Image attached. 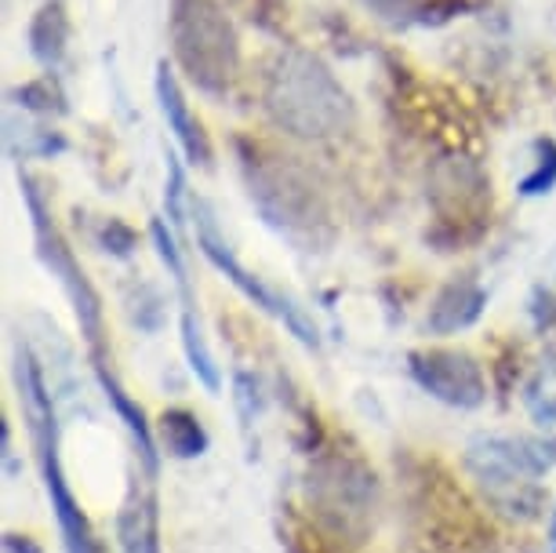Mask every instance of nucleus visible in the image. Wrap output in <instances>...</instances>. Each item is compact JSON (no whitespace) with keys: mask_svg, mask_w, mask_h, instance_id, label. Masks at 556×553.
<instances>
[{"mask_svg":"<svg viewBox=\"0 0 556 553\" xmlns=\"http://www.w3.org/2000/svg\"><path fill=\"white\" fill-rule=\"evenodd\" d=\"M66 40H70V18L59 4H45L34 15V26H29V51L37 55V62L45 66H59L62 55H66Z\"/></svg>","mask_w":556,"mask_h":553,"instance_id":"obj_14","label":"nucleus"},{"mask_svg":"<svg viewBox=\"0 0 556 553\" xmlns=\"http://www.w3.org/2000/svg\"><path fill=\"white\" fill-rule=\"evenodd\" d=\"M549 546L556 553V510H553V520H549Z\"/></svg>","mask_w":556,"mask_h":553,"instance_id":"obj_27","label":"nucleus"},{"mask_svg":"<svg viewBox=\"0 0 556 553\" xmlns=\"http://www.w3.org/2000/svg\"><path fill=\"white\" fill-rule=\"evenodd\" d=\"M534 153H539V164H534V172L517 186L520 197H542L556 186V142L539 139L534 142Z\"/></svg>","mask_w":556,"mask_h":553,"instance_id":"obj_19","label":"nucleus"},{"mask_svg":"<svg viewBox=\"0 0 556 553\" xmlns=\"http://www.w3.org/2000/svg\"><path fill=\"white\" fill-rule=\"evenodd\" d=\"M4 553H45L29 536H18V531H8L4 536Z\"/></svg>","mask_w":556,"mask_h":553,"instance_id":"obj_24","label":"nucleus"},{"mask_svg":"<svg viewBox=\"0 0 556 553\" xmlns=\"http://www.w3.org/2000/svg\"><path fill=\"white\" fill-rule=\"evenodd\" d=\"M266 110L280 128L299 139H328L350 128L353 121L345 88L320 59L306 51H288L277 59L266 88Z\"/></svg>","mask_w":556,"mask_h":553,"instance_id":"obj_2","label":"nucleus"},{"mask_svg":"<svg viewBox=\"0 0 556 553\" xmlns=\"http://www.w3.org/2000/svg\"><path fill=\"white\" fill-rule=\"evenodd\" d=\"M306 495L313 514L331 536L361 542L367 531V520L375 514V474L356 455L345 452H324L313 458Z\"/></svg>","mask_w":556,"mask_h":553,"instance_id":"obj_5","label":"nucleus"},{"mask_svg":"<svg viewBox=\"0 0 556 553\" xmlns=\"http://www.w3.org/2000/svg\"><path fill=\"white\" fill-rule=\"evenodd\" d=\"M96 375H99V386H102V393H106V401L113 404V412H117L121 423L128 426L135 452H139V463H142V474L156 481V474H161V455H156V441H153L150 423H146L142 404H135L128 393H124V386L117 382V375L106 368V361L96 364Z\"/></svg>","mask_w":556,"mask_h":553,"instance_id":"obj_13","label":"nucleus"},{"mask_svg":"<svg viewBox=\"0 0 556 553\" xmlns=\"http://www.w3.org/2000/svg\"><path fill=\"white\" fill-rule=\"evenodd\" d=\"M156 99H161L167 128L175 131V139L186 150V156H190L193 164H201V168H207V164H212V142H207L204 124L193 117L190 102L182 96V85H178V77L167 62H161V70H156Z\"/></svg>","mask_w":556,"mask_h":553,"instance_id":"obj_11","label":"nucleus"},{"mask_svg":"<svg viewBox=\"0 0 556 553\" xmlns=\"http://www.w3.org/2000/svg\"><path fill=\"white\" fill-rule=\"evenodd\" d=\"M99 244L106 248L110 255L128 259L135 252V244H139V237H135V229L128 223H121V218H110V223L102 226V234H99Z\"/></svg>","mask_w":556,"mask_h":553,"instance_id":"obj_22","label":"nucleus"},{"mask_svg":"<svg viewBox=\"0 0 556 553\" xmlns=\"http://www.w3.org/2000/svg\"><path fill=\"white\" fill-rule=\"evenodd\" d=\"M8 150L15 156H55L66 150V139L59 131L29 128V124L8 121Z\"/></svg>","mask_w":556,"mask_h":553,"instance_id":"obj_17","label":"nucleus"},{"mask_svg":"<svg viewBox=\"0 0 556 553\" xmlns=\"http://www.w3.org/2000/svg\"><path fill=\"white\" fill-rule=\"evenodd\" d=\"M12 99H18V106H26L34 113H66V96H62L59 85L51 77L29 80V85L15 88Z\"/></svg>","mask_w":556,"mask_h":553,"instance_id":"obj_18","label":"nucleus"},{"mask_svg":"<svg viewBox=\"0 0 556 553\" xmlns=\"http://www.w3.org/2000/svg\"><path fill=\"white\" fill-rule=\"evenodd\" d=\"M412 379L429 398L451 409H480L488 401V382L480 364L462 350H415L407 357Z\"/></svg>","mask_w":556,"mask_h":553,"instance_id":"obj_8","label":"nucleus"},{"mask_svg":"<svg viewBox=\"0 0 556 553\" xmlns=\"http://www.w3.org/2000/svg\"><path fill=\"white\" fill-rule=\"evenodd\" d=\"M258 382L251 379V375H244L240 372L237 375V409H240V419H244V426L248 423H255V415H258Z\"/></svg>","mask_w":556,"mask_h":553,"instance_id":"obj_23","label":"nucleus"},{"mask_svg":"<svg viewBox=\"0 0 556 553\" xmlns=\"http://www.w3.org/2000/svg\"><path fill=\"white\" fill-rule=\"evenodd\" d=\"M182 350H186V361H190V368H193L197 379H201L212 393H218V386H223V375H218V364L212 357V350H207L201 321H197L193 306H182Z\"/></svg>","mask_w":556,"mask_h":553,"instance_id":"obj_16","label":"nucleus"},{"mask_svg":"<svg viewBox=\"0 0 556 553\" xmlns=\"http://www.w3.org/2000/svg\"><path fill=\"white\" fill-rule=\"evenodd\" d=\"M172 45L182 70L204 91H223L237 73V34L215 0H175Z\"/></svg>","mask_w":556,"mask_h":553,"instance_id":"obj_4","label":"nucleus"},{"mask_svg":"<svg viewBox=\"0 0 556 553\" xmlns=\"http://www.w3.org/2000/svg\"><path fill=\"white\" fill-rule=\"evenodd\" d=\"M121 553H161V510H156L153 477H131L128 499L117 514Z\"/></svg>","mask_w":556,"mask_h":553,"instance_id":"obj_10","label":"nucleus"},{"mask_svg":"<svg viewBox=\"0 0 556 553\" xmlns=\"http://www.w3.org/2000/svg\"><path fill=\"white\" fill-rule=\"evenodd\" d=\"M161 441L167 448V455L175 458H201L207 452V444H212L201 419L186 409H167L161 415Z\"/></svg>","mask_w":556,"mask_h":553,"instance_id":"obj_15","label":"nucleus"},{"mask_svg":"<svg viewBox=\"0 0 556 553\" xmlns=\"http://www.w3.org/2000/svg\"><path fill=\"white\" fill-rule=\"evenodd\" d=\"M484 306H488V291L480 288L477 280L458 277L440 288V296L433 299V306H429L426 328L433 331V336H455V331L473 328Z\"/></svg>","mask_w":556,"mask_h":553,"instance_id":"obj_12","label":"nucleus"},{"mask_svg":"<svg viewBox=\"0 0 556 553\" xmlns=\"http://www.w3.org/2000/svg\"><path fill=\"white\" fill-rule=\"evenodd\" d=\"M186 175H182V164L175 161V153H167V190H164V204H167V218L172 226H182L186 223Z\"/></svg>","mask_w":556,"mask_h":553,"instance_id":"obj_20","label":"nucleus"},{"mask_svg":"<svg viewBox=\"0 0 556 553\" xmlns=\"http://www.w3.org/2000/svg\"><path fill=\"white\" fill-rule=\"evenodd\" d=\"M23 197H26V208H29V218H34L37 255H40V263L51 269V277H59L62 291H66V299L73 302L80 336L88 339V350H91V364L106 361V339H102L106 331H102V299H99V291L91 288V280L80 269L73 248L66 244V237L59 234L55 218H51L48 204H45V193H40V186L29 179V175H23Z\"/></svg>","mask_w":556,"mask_h":553,"instance_id":"obj_6","label":"nucleus"},{"mask_svg":"<svg viewBox=\"0 0 556 553\" xmlns=\"http://www.w3.org/2000/svg\"><path fill=\"white\" fill-rule=\"evenodd\" d=\"M193 212H197V244H201V252L207 255V263H212L226 280H233V285H237L240 291H244V296H248L251 302H255L258 310H266V313H273L277 321H285L288 331L302 342V347H317V342H320L317 325H313L306 313H302L288 296L273 291V288L266 285V280L251 277L248 269L237 263V255L229 252L226 241L218 237V226H215L212 208H207L204 201H193Z\"/></svg>","mask_w":556,"mask_h":553,"instance_id":"obj_7","label":"nucleus"},{"mask_svg":"<svg viewBox=\"0 0 556 553\" xmlns=\"http://www.w3.org/2000/svg\"><path fill=\"white\" fill-rule=\"evenodd\" d=\"M0 458H4V469L15 474V458H12V426L0 423Z\"/></svg>","mask_w":556,"mask_h":553,"instance_id":"obj_25","label":"nucleus"},{"mask_svg":"<svg viewBox=\"0 0 556 553\" xmlns=\"http://www.w3.org/2000/svg\"><path fill=\"white\" fill-rule=\"evenodd\" d=\"M466 469L488 495V503L506 517L534 520L542 514L545 495L539 477L549 469L545 448L517 437H473L466 448Z\"/></svg>","mask_w":556,"mask_h":553,"instance_id":"obj_3","label":"nucleus"},{"mask_svg":"<svg viewBox=\"0 0 556 553\" xmlns=\"http://www.w3.org/2000/svg\"><path fill=\"white\" fill-rule=\"evenodd\" d=\"M251 197L258 201L262 215L273 226H313V190L306 183H299L295 172H258V179L251 175Z\"/></svg>","mask_w":556,"mask_h":553,"instance_id":"obj_9","label":"nucleus"},{"mask_svg":"<svg viewBox=\"0 0 556 553\" xmlns=\"http://www.w3.org/2000/svg\"><path fill=\"white\" fill-rule=\"evenodd\" d=\"M150 237H153V248H156V255H161V263L172 269V277H186V263H182V252H178V241H175V234L167 229L164 218H153V226H150Z\"/></svg>","mask_w":556,"mask_h":553,"instance_id":"obj_21","label":"nucleus"},{"mask_svg":"<svg viewBox=\"0 0 556 553\" xmlns=\"http://www.w3.org/2000/svg\"><path fill=\"white\" fill-rule=\"evenodd\" d=\"M534 419H539L542 426H556V398L542 401L539 409H534Z\"/></svg>","mask_w":556,"mask_h":553,"instance_id":"obj_26","label":"nucleus"},{"mask_svg":"<svg viewBox=\"0 0 556 553\" xmlns=\"http://www.w3.org/2000/svg\"><path fill=\"white\" fill-rule=\"evenodd\" d=\"M15 386H18V404H23L29 437L37 448V463L45 474V488L55 510L59 531H62V546L66 553H102V542L91 531L88 514L80 510L77 495L70 492L66 474L59 463V423H55V404H51L45 372H40L37 357L29 353V347H15Z\"/></svg>","mask_w":556,"mask_h":553,"instance_id":"obj_1","label":"nucleus"}]
</instances>
